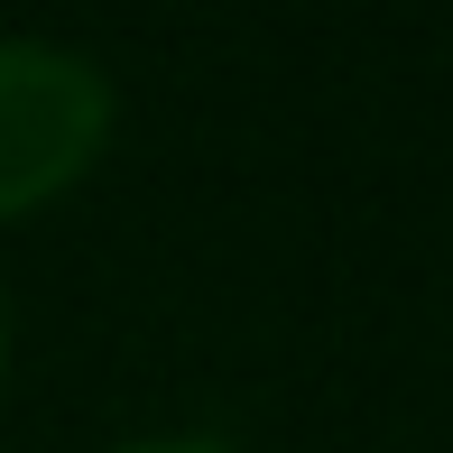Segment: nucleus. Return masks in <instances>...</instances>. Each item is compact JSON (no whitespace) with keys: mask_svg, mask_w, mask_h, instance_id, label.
<instances>
[{"mask_svg":"<svg viewBox=\"0 0 453 453\" xmlns=\"http://www.w3.org/2000/svg\"><path fill=\"white\" fill-rule=\"evenodd\" d=\"M111 139V84L93 56L47 37H0V222L93 176Z\"/></svg>","mask_w":453,"mask_h":453,"instance_id":"obj_1","label":"nucleus"},{"mask_svg":"<svg viewBox=\"0 0 453 453\" xmlns=\"http://www.w3.org/2000/svg\"><path fill=\"white\" fill-rule=\"evenodd\" d=\"M120 453H232V444H213V435H167V444H120Z\"/></svg>","mask_w":453,"mask_h":453,"instance_id":"obj_2","label":"nucleus"},{"mask_svg":"<svg viewBox=\"0 0 453 453\" xmlns=\"http://www.w3.org/2000/svg\"><path fill=\"white\" fill-rule=\"evenodd\" d=\"M0 352H10V324H0Z\"/></svg>","mask_w":453,"mask_h":453,"instance_id":"obj_3","label":"nucleus"}]
</instances>
